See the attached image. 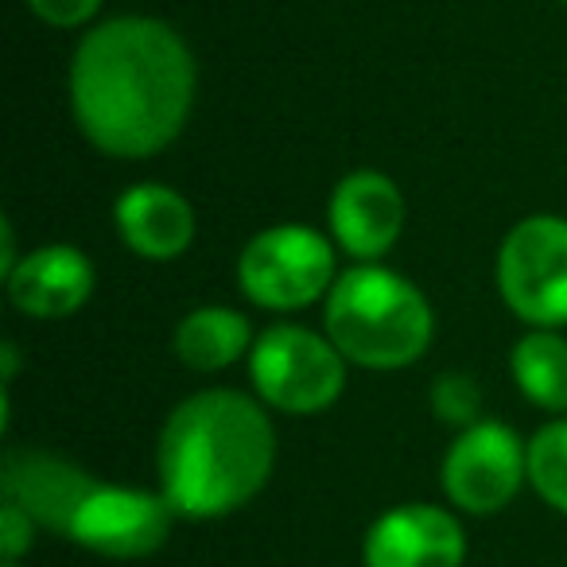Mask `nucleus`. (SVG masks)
Here are the masks:
<instances>
[{
    "label": "nucleus",
    "mask_w": 567,
    "mask_h": 567,
    "mask_svg": "<svg viewBox=\"0 0 567 567\" xmlns=\"http://www.w3.org/2000/svg\"><path fill=\"white\" fill-rule=\"evenodd\" d=\"M198 66L167 20H97L74 43L66 97L90 148L113 159H152L172 148L195 113Z\"/></svg>",
    "instance_id": "nucleus-1"
},
{
    "label": "nucleus",
    "mask_w": 567,
    "mask_h": 567,
    "mask_svg": "<svg viewBox=\"0 0 567 567\" xmlns=\"http://www.w3.org/2000/svg\"><path fill=\"white\" fill-rule=\"evenodd\" d=\"M272 412L241 389H198L164 416L156 489L187 520H218L257 502L276 471Z\"/></svg>",
    "instance_id": "nucleus-2"
},
{
    "label": "nucleus",
    "mask_w": 567,
    "mask_h": 567,
    "mask_svg": "<svg viewBox=\"0 0 567 567\" xmlns=\"http://www.w3.org/2000/svg\"><path fill=\"white\" fill-rule=\"evenodd\" d=\"M323 331L358 370H409L435 339V311L420 284L389 265H350L323 300Z\"/></svg>",
    "instance_id": "nucleus-3"
},
{
    "label": "nucleus",
    "mask_w": 567,
    "mask_h": 567,
    "mask_svg": "<svg viewBox=\"0 0 567 567\" xmlns=\"http://www.w3.org/2000/svg\"><path fill=\"white\" fill-rule=\"evenodd\" d=\"M339 245L331 234L303 226V221H276L265 226L237 252V292L260 311H303L323 303L339 280Z\"/></svg>",
    "instance_id": "nucleus-4"
},
{
    "label": "nucleus",
    "mask_w": 567,
    "mask_h": 567,
    "mask_svg": "<svg viewBox=\"0 0 567 567\" xmlns=\"http://www.w3.org/2000/svg\"><path fill=\"white\" fill-rule=\"evenodd\" d=\"M249 393L272 416H319L347 393L350 362L327 331L303 323H272L249 350Z\"/></svg>",
    "instance_id": "nucleus-5"
},
{
    "label": "nucleus",
    "mask_w": 567,
    "mask_h": 567,
    "mask_svg": "<svg viewBox=\"0 0 567 567\" xmlns=\"http://www.w3.org/2000/svg\"><path fill=\"white\" fill-rule=\"evenodd\" d=\"M497 296L525 327H567V218L528 214L513 221L494 260Z\"/></svg>",
    "instance_id": "nucleus-6"
},
{
    "label": "nucleus",
    "mask_w": 567,
    "mask_h": 567,
    "mask_svg": "<svg viewBox=\"0 0 567 567\" xmlns=\"http://www.w3.org/2000/svg\"><path fill=\"white\" fill-rule=\"evenodd\" d=\"M451 509L466 517H494L509 509L528 486V440L505 420H478L455 432L440 466Z\"/></svg>",
    "instance_id": "nucleus-7"
},
{
    "label": "nucleus",
    "mask_w": 567,
    "mask_h": 567,
    "mask_svg": "<svg viewBox=\"0 0 567 567\" xmlns=\"http://www.w3.org/2000/svg\"><path fill=\"white\" fill-rule=\"evenodd\" d=\"M179 513L159 489L102 482L66 525V540L105 559H148L172 540Z\"/></svg>",
    "instance_id": "nucleus-8"
},
{
    "label": "nucleus",
    "mask_w": 567,
    "mask_h": 567,
    "mask_svg": "<svg viewBox=\"0 0 567 567\" xmlns=\"http://www.w3.org/2000/svg\"><path fill=\"white\" fill-rule=\"evenodd\" d=\"M409 203L393 175L358 167L327 198V234L350 265H381L404 237Z\"/></svg>",
    "instance_id": "nucleus-9"
},
{
    "label": "nucleus",
    "mask_w": 567,
    "mask_h": 567,
    "mask_svg": "<svg viewBox=\"0 0 567 567\" xmlns=\"http://www.w3.org/2000/svg\"><path fill=\"white\" fill-rule=\"evenodd\" d=\"M466 528L458 509L404 502L385 509L362 540V567H463Z\"/></svg>",
    "instance_id": "nucleus-10"
},
{
    "label": "nucleus",
    "mask_w": 567,
    "mask_h": 567,
    "mask_svg": "<svg viewBox=\"0 0 567 567\" xmlns=\"http://www.w3.org/2000/svg\"><path fill=\"white\" fill-rule=\"evenodd\" d=\"M97 272L94 260L71 241H48L28 249L4 276L9 303L28 319L40 323H59L71 319L94 300Z\"/></svg>",
    "instance_id": "nucleus-11"
},
{
    "label": "nucleus",
    "mask_w": 567,
    "mask_h": 567,
    "mask_svg": "<svg viewBox=\"0 0 567 567\" xmlns=\"http://www.w3.org/2000/svg\"><path fill=\"white\" fill-rule=\"evenodd\" d=\"M97 486V474L48 447H12L0 463V489L40 528L66 536V525Z\"/></svg>",
    "instance_id": "nucleus-12"
},
{
    "label": "nucleus",
    "mask_w": 567,
    "mask_h": 567,
    "mask_svg": "<svg viewBox=\"0 0 567 567\" xmlns=\"http://www.w3.org/2000/svg\"><path fill=\"white\" fill-rule=\"evenodd\" d=\"M113 229L128 252L152 265H172L195 245L198 218L183 190L167 183L144 179L133 183L113 203Z\"/></svg>",
    "instance_id": "nucleus-13"
},
{
    "label": "nucleus",
    "mask_w": 567,
    "mask_h": 567,
    "mask_svg": "<svg viewBox=\"0 0 567 567\" xmlns=\"http://www.w3.org/2000/svg\"><path fill=\"white\" fill-rule=\"evenodd\" d=\"M257 342L249 316L226 303H203L175 323L172 354L195 373H221L245 362Z\"/></svg>",
    "instance_id": "nucleus-14"
},
{
    "label": "nucleus",
    "mask_w": 567,
    "mask_h": 567,
    "mask_svg": "<svg viewBox=\"0 0 567 567\" xmlns=\"http://www.w3.org/2000/svg\"><path fill=\"white\" fill-rule=\"evenodd\" d=\"M517 393L548 416H567V339L559 331L528 327L509 350Z\"/></svg>",
    "instance_id": "nucleus-15"
},
{
    "label": "nucleus",
    "mask_w": 567,
    "mask_h": 567,
    "mask_svg": "<svg viewBox=\"0 0 567 567\" xmlns=\"http://www.w3.org/2000/svg\"><path fill=\"white\" fill-rule=\"evenodd\" d=\"M528 489L567 517V416H551L528 435Z\"/></svg>",
    "instance_id": "nucleus-16"
},
{
    "label": "nucleus",
    "mask_w": 567,
    "mask_h": 567,
    "mask_svg": "<svg viewBox=\"0 0 567 567\" xmlns=\"http://www.w3.org/2000/svg\"><path fill=\"white\" fill-rule=\"evenodd\" d=\"M427 404H432V416L443 420L447 427H455V432L486 420L482 416V385L471 373H458V370H447L432 381Z\"/></svg>",
    "instance_id": "nucleus-17"
},
{
    "label": "nucleus",
    "mask_w": 567,
    "mask_h": 567,
    "mask_svg": "<svg viewBox=\"0 0 567 567\" xmlns=\"http://www.w3.org/2000/svg\"><path fill=\"white\" fill-rule=\"evenodd\" d=\"M40 525L32 520V513H24L17 502H0V559L4 564H24V556L32 551Z\"/></svg>",
    "instance_id": "nucleus-18"
},
{
    "label": "nucleus",
    "mask_w": 567,
    "mask_h": 567,
    "mask_svg": "<svg viewBox=\"0 0 567 567\" xmlns=\"http://www.w3.org/2000/svg\"><path fill=\"white\" fill-rule=\"evenodd\" d=\"M24 4H28V12H32L35 20H43L48 28L74 32V28H94L105 0H24Z\"/></svg>",
    "instance_id": "nucleus-19"
},
{
    "label": "nucleus",
    "mask_w": 567,
    "mask_h": 567,
    "mask_svg": "<svg viewBox=\"0 0 567 567\" xmlns=\"http://www.w3.org/2000/svg\"><path fill=\"white\" fill-rule=\"evenodd\" d=\"M0 567H24V564H0Z\"/></svg>",
    "instance_id": "nucleus-20"
},
{
    "label": "nucleus",
    "mask_w": 567,
    "mask_h": 567,
    "mask_svg": "<svg viewBox=\"0 0 567 567\" xmlns=\"http://www.w3.org/2000/svg\"><path fill=\"white\" fill-rule=\"evenodd\" d=\"M559 4H567V0H559Z\"/></svg>",
    "instance_id": "nucleus-21"
}]
</instances>
